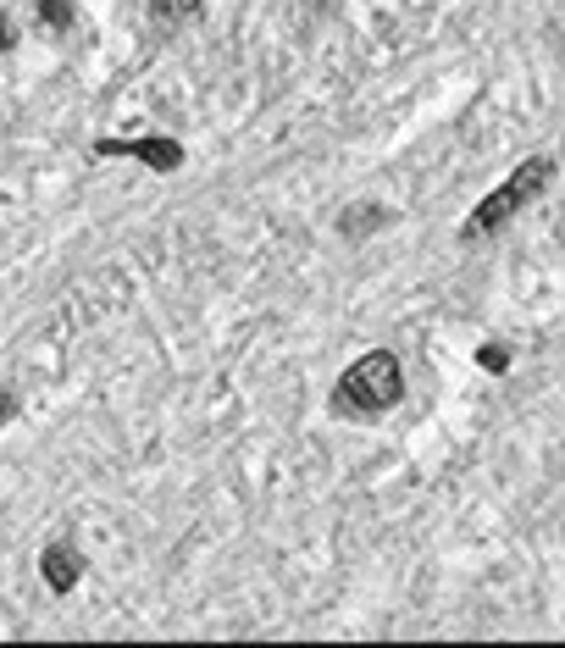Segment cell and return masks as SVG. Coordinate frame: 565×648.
Returning <instances> with one entry per match:
<instances>
[{
	"label": "cell",
	"instance_id": "cell-2",
	"mask_svg": "<svg viewBox=\"0 0 565 648\" xmlns=\"http://www.w3.org/2000/svg\"><path fill=\"white\" fill-rule=\"evenodd\" d=\"M549 178H554V161L549 156H532V161H521L516 172H510V183L505 189H493L488 200L477 205V211L466 216V228H460V239L466 244H477V239H493V233L505 228L510 216L521 211L527 200H538L543 189H549Z\"/></svg>",
	"mask_w": 565,
	"mask_h": 648
},
{
	"label": "cell",
	"instance_id": "cell-5",
	"mask_svg": "<svg viewBox=\"0 0 565 648\" xmlns=\"http://www.w3.org/2000/svg\"><path fill=\"white\" fill-rule=\"evenodd\" d=\"M39 17H45L50 28H67L73 23V6H67V0H39Z\"/></svg>",
	"mask_w": 565,
	"mask_h": 648
},
{
	"label": "cell",
	"instance_id": "cell-1",
	"mask_svg": "<svg viewBox=\"0 0 565 648\" xmlns=\"http://www.w3.org/2000/svg\"><path fill=\"white\" fill-rule=\"evenodd\" d=\"M399 394H405V372H399V360L388 355V349H372V355H361L344 377H338L333 405L349 410V416H377V410L399 405Z\"/></svg>",
	"mask_w": 565,
	"mask_h": 648
},
{
	"label": "cell",
	"instance_id": "cell-9",
	"mask_svg": "<svg viewBox=\"0 0 565 648\" xmlns=\"http://www.w3.org/2000/svg\"><path fill=\"white\" fill-rule=\"evenodd\" d=\"M12 45V28H6V12H0V50Z\"/></svg>",
	"mask_w": 565,
	"mask_h": 648
},
{
	"label": "cell",
	"instance_id": "cell-3",
	"mask_svg": "<svg viewBox=\"0 0 565 648\" xmlns=\"http://www.w3.org/2000/svg\"><path fill=\"white\" fill-rule=\"evenodd\" d=\"M95 156H133L156 172H172L183 161V144H172V139H100Z\"/></svg>",
	"mask_w": 565,
	"mask_h": 648
},
{
	"label": "cell",
	"instance_id": "cell-8",
	"mask_svg": "<svg viewBox=\"0 0 565 648\" xmlns=\"http://www.w3.org/2000/svg\"><path fill=\"white\" fill-rule=\"evenodd\" d=\"M12 416H17V399L6 394V388H0V427H6V421H12Z\"/></svg>",
	"mask_w": 565,
	"mask_h": 648
},
{
	"label": "cell",
	"instance_id": "cell-4",
	"mask_svg": "<svg viewBox=\"0 0 565 648\" xmlns=\"http://www.w3.org/2000/svg\"><path fill=\"white\" fill-rule=\"evenodd\" d=\"M78 571H84L78 549H67V543H50V549H45V582H50V593H67L78 582Z\"/></svg>",
	"mask_w": 565,
	"mask_h": 648
},
{
	"label": "cell",
	"instance_id": "cell-7",
	"mask_svg": "<svg viewBox=\"0 0 565 648\" xmlns=\"http://www.w3.org/2000/svg\"><path fill=\"white\" fill-rule=\"evenodd\" d=\"M194 6H200V0H156V17H183V12H194Z\"/></svg>",
	"mask_w": 565,
	"mask_h": 648
},
{
	"label": "cell",
	"instance_id": "cell-6",
	"mask_svg": "<svg viewBox=\"0 0 565 648\" xmlns=\"http://www.w3.org/2000/svg\"><path fill=\"white\" fill-rule=\"evenodd\" d=\"M477 360H482V372H505V366H510V355H505L499 344H482Z\"/></svg>",
	"mask_w": 565,
	"mask_h": 648
}]
</instances>
